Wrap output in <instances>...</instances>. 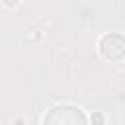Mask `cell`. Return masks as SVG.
Listing matches in <instances>:
<instances>
[{"label":"cell","mask_w":125,"mask_h":125,"mask_svg":"<svg viewBox=\"0 0 125 125\" xmlns=\"http://www.w3.org/2000/svg\"><path fill=\"white\" fill-rule=\"evenodd\" d=\"M43 125H86V117L74 105H59L45 115Z\"/></svg>","instance_id":"obj_1"},{"label":"cell","mask_w":125,"mask_h":125,"mask_svg":"<svg viewBox=\"0 0 125 125\" xmlns=\"http://www.w3.org/2000/svg\"><path fill=\"white\" fill-rule=\"evenodd\" d=\"M123 47H125V43H123V37L119 33H107L100 41V53L111 61H117L123 57V51H125Z\"/></svg>","instance_id":"obj_2"},{"label":"cell","mask_w":125,"mask_h":125,"mask_svg":"<svg viewBox=\"0 0 125 125\" xmlns=\"http://www.w3.org/2000/svg\"><path fill=\"white\" fill-rule=\"evenodd\" d=\"M92 123H94V125H104V115L98 113V111L92 113Z\"/></svg>","instance_id":"obj_3"}]
</instances>
